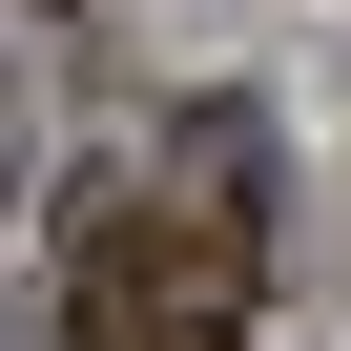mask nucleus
I'll list each match as a JSON object with an SVG mask.
<instances>
[{"label":"nucleus","mask_w":351,"mask_h":351,"mask_svg":"<svg viewBox=\"0 0 351 351\" xmlns=\"http://www.w3.org/2000/svg\"><path fill=\"white\" fill-rule=\"evenodd\" d=\"M83 351H248V228L104 207L83 228Z\"/></svg>","instance_id":"f257e3e1"}]
</instances>
